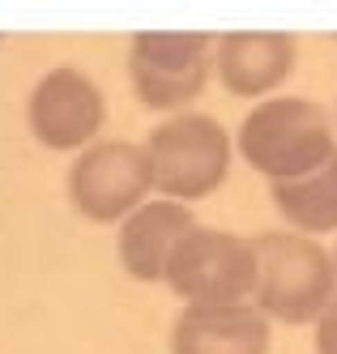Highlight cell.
I'll return each instance as SVG.
<instances>
[{"label": "cell", "mask_w": 337, "mask_h": 354, "mask_svg": "<svg viewBox=\"0 0 337 354\" xmlns=\"http://www.w3.org/2000/svg\"><path fill=\"white\" fill-rule=\"evenodd\" d=\"M154 188L149 149L133 141H94L69 167V201L90 222H124Z\"/></svg>", "instance_id": "cell-6"}, {"label": "cell", "mask_w": 337, "mask_h": 354, "mask_svg": "<svg viewBox=\"0 0 337 354\" xmlns=\"http://www.w3.org/2000/svg\"><path fill=\"white\" fill-rule=\"evenodd\" d=\"M145 149L154 167V188H163V196L179 205L218 192L230 175V133L201 111H179L154 124Z\"/></svg>", "instance_id": "cell-3"}, {"label": "cell", "mask_w": 337, "mask_h": 354, "mask_svg": "<svg viewBox=\"0 0 337 354\" xmlns=\"http://www.w3.org/2000/svg\"><path fill=\"white\" fill-rule=\"evenodd\" d=\"M277 214L295 226V235H329L337 231V154L316 167L312 175L291 184H273L269 188Z\"/></svg>", "instance_id": "cell-11"}, {"label": "cell", "mask_w": 337, "mask_h": 354, "mask_svg": "<svg viewBox=\"0 0 337 354\" xmlns=\"http://www.w3.org/2000/svg\"><path fill=\"white\" fill-rule=\"evenodd\" d=\"M192 226H197L192 209H184L179 201H167V196L145 201L141 209H133L120 222L116 252H120L124 273L137 277V282H163L171 252L179 248V239H184Z\"/></svg>", "instance_id": "cell-10"}, {"label": "cell", "mask_w": 337, "mask_h": 354, "mask_svg": "<svg viewBox=\"0 0 337 354\" xmlns=\"http://www.w3.org/2000/svg\"><path fill=\"white\" fill-rule=\"evenodd\" d=\"M102 120H107V103L94 77L82 68H51L35 82L30 98H26V124L39 145L47 149H90L98 137Z\"/></svg>", "instance_id": "cell-7"}, {"label": "cell", "mask_w": 337, "mask_h": 354, "mask_svg": "<svg viewBox=\"0 0 337 354\" xmlns=\"http://www.w3.org/2000/svg\"><path fill=\"white\" fill-rule=\"evenodd\" d=\"M299 47L291 35L277 30H235L222 35L214 47V73L235 98H261L282 86L295 68Z\"/></svg>", "instance_id": "cell-8"}, {"label": "cell", "mask_w": 337, "mask_h": 354, "mask_svg": "<svg viewBox=\"0 0 337 354\" xmlns=\"http://www.w3.org/2000/svg\"><path fill=\"white\" fill-rule=\"evenodd\" d=\"M333 265H337V257H333Z\"/></svg>", "instance_id": "cell-13"}, {"label": "cell", "mask_w": 337, "mask_h": 354, "mask_svg": "<svg viewBox=\"0 0 337 354\" xmlns=\"http://www.w3.org/2000/svg\"><path fill=\"white\" fill-rule=\"evenodd\" d=\"M163 282L188 308H226L256 290V248L214 226H192L171 252Z\"/></svg>", "instance_id": "cell-4"}, {"label": "cell", "mask_w": 337, "mask_h": 354, "mask_svg": "<svg viewBox=\"0 0 337 354\" xmlns=\"http://www.w3.org/2000/svg\"><path fill=\"white\" fill-rule=\"evenodd\" d=\"M214 35L201 30H141L128 43V77L149 111L188 107L214 73Z\"/></svg>", "instance_id": "cell-5"}, {"label": "cell", "mask_w": 337, "mask_h": 354, "mask_svg": "<svg viewBox=\"0 0 337 354\" xmlns=\"http://www.w3.org/2000/svg\"><path fill=\"white\" fill-rule=\"evenodd\" d=\"M171 354H269V320L256 303L184 308L171 328Z\"/></svg>", "instance_id": "cell-9"}, {"label": "cell", "mask_w": 337, "mask_h": 354, "mask_svg": "<svg viewBox=\"0 0 337 354\" xmlns=\"http://www.w3.org/2000/svg\"><path fill=\"white\" fill-rule=\"evenodd\" d=\"M235 145L244 162L269 180V188L303 180L337 154L333 120L312 98H269V103L252 107L239 124Z\"/></svg>", "instance_id": "cell-1"}, {"label": "cell", "mask_w": 337, "mask_h": 354, "mask_svg": "<svg viewBox=\"0 0 337 354\" xmlns=\"http://www.w3.org/2000/svg\"><path fill=\"white\" fill-rule=\"evenodd\" d=\"M256 248V308L265 320L282 324H316L337 299V265L333 257L295 231H265L252 239Z\"/></svg>", "instance_id": "cell-2"}, {"label": "cell", "mask_w": 337, "mask_h": 354, "mask_svg": "<svg viewBox=\"0 0 337 354\" xmlns=\"http://www.w3.org/2000/svg\"><path fill=\"white\" fill-rule=\"evenodd\" d=\"M316 354H337V299L316 320Z\"/></svg>", "instance_id": "cell-12"}]
</instances>
